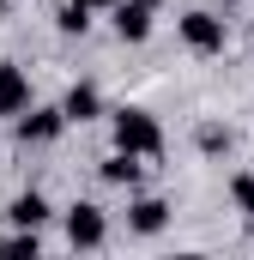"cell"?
Returning <instances> with one entry per match:
<instances>
[{"label":"cell","instance_id":"cell-1","mask_svg":"<svg viewBox=\"0 0 254 260\" xmlns=\"http://www.w3.org/2000/svg\"><path fill=\"white\" fill-rule=\"evenodd\" d=\"M109 127H115V151H133V157H164V127H157V115H151V109L121 103V109L109 115Z\"/></svg>","mask_w":254,"mask_h":260},{"label":"cell","instance_id":"cell-2","mask_svg":"<svg viewBox=\"0 0 254 260\" xmlns=\"http://www.w3.org/2000/svg\"><path fill=\"white\" fill-rule=\"evenodd\" d=\"M176 30H182V43H188L194 55H206V61H212V55H224V43H230L224 18H218V12H206V6L182 12V24H176Z\"/></svg>","mask_w":254,"mask_h":260},{"label":"cell","instance_id":"cell-3","mask_svg":"<svg viewBox=\"0 0 254 260\" xmlns=\"http://www.w3.org/2000/svg\"><path fill=\"white\" fill-rule=\"evenodd\" d=\"M103 236H109V218H103V206H91V200H73V206H67V242H73V248H103Z\"/></svg>","mask_w":254,"mask_h":260},{"label":"cell","instance_id":"cell-4","mask_svg":"<svg viewBox=\"0 0 254 260\" xmlns=\"http://www.w3.org/2000/svg\"><path fill=\"white\" fill-rule=\"evenodd\" d=\"M67 127L61 109H18V145H55Z\"/></svg>","mask_w":254,"mask_h":260},{"label":"cell","instance_id":"cell-5","mask_svg":"<svg viewBox=\"0 0 254 260\" xmlns=\"http://www.w3.org/2000/svg\"><path fill=\"white\" fill-rule=\"evenodd\" d=\"M61 115H67V121H79V127H85V121H97V115H103V91H97L91 79H79V85L61 97Z\"/></svg>","mask_w":254,"mask_h":260},{"label":"cell","instance_id":"cell-6","mask_svg":"<svg viewBox=\"0 0 254 260\" xmlns=\"http://www.w3.org/2000/svg\"><path fill=\"white\" fill-rule=\"evenodd\" d=\"M164 224H170V206H164L157 194H139L133 206H127V230H133V236H157Z\"/></svg>","mask_w":254,"mask_h":260},{"label":"cell","instance_id":"cell-7","mask_svg":"<svg viewBox=\"0 0 254 260\" xmlns=\"http://www.w3.org/2000/svg\"><path fill=\"white\" fill-rule=\"evenodd\" d=\"M109 12H115V37H121V43H145V37H151V6H139V0H115Z\"/></svg>","mask_w":254,"mask_h":260},{"label":"cell","instance_id":"cell-8","mask_svg":"<svg viewBox=\"0 0 254 260\" xmlns=\"http://www.w3.org/2000/svg\"><path fill=\"white\" fill-rule=\"evenodd\" d=\"M18 109H30V79L24 67L0 61V115H18Z\"/></svg>","mask_w":254,"mask_h":260},{"label":"cell","instance_id":"cell-9","mask_svg":"<svg viewBox=\"0 0 254 260\" xmlns=\"http://www.w3.org/2000/svg\"><path fill=\"white\" fill-rule=\"evenodd\" d=\"M97 176H103L109 188H139V182H145V164H139L133 151H109V157L97 164Z\"/></svg>","mask_w":254,"mask_h":260},{"label":"cell","instance_id":"cell-10","mask_svg":"<svg viewBox=\"0 0 254 260\" xmlns=\"http://www.w3.org/2000/svg\"><path fill=\"white\" fill-rule=\"evenodd\" d=\"M6 218H12L18 230H43V224H49V200L37 194V188H24V194L6 206Z\"/></svg>","mask_w":254,"mask_h":260},{"label":"cell","instance_id":"cell-11","mask_svg":"<svg viewBox=\"0 0 254 260\" xmlns=\"http://www.w3.org/2000/svg\"><path fill=\"white\" fill-rule=\"evenodd\" d=\"M194 145H200L206 157H224V151L236 145V133H230V127H218V121H206V127L194 133Z\"/></svg>","mask_w":254,"mask_h":260},{"label":"cell","instance_id":"cell-12","mask_svg":"<svg viewBox=\"0 0 254 260\" xmlns=\"http://www.w3.org/2000/svg\"><path fill=\"white\" fill-rule=\"evenodd\" d=\"M55 24H61L67 37H85V30H91V6H79V0H67L61 12H55Z\"/></svg>","mask_w":254,"mask_h":260},{"label":"cell","instance_id":"cell-13","mask_svg":"<svg viewBox=\"0 0 254 260\" xmlns=\"http://www.w3.org/2000/svg\"><path fill=\"white\" fill-rule=\"evenodd\" d=\"M230 200H236V212H242V218H254V170L230 176Z\"/></svg>","mask_w":254,"mask_h":260},{"label":"cell","instance_id":"cell-14","mask_svg":"<svg viewBox=\"0 0 254 260\" xmlns=\"http://www.w3.org/2000/svg\"><path fill=\"white\" fill-rule=\"evenodd\" d=\"M37 248H43V242H37V230H18V236H6V248H0V254H30V260H37Z\"/></svg>","mask_w":254,"mask_h":260},{"label":"cell","instance_id":"cell-15","mask_svg":"<svg viewBox=\"0 0 254 260\" xmlns=\"http://www.w3.org/2000/svg\"><path fill=\"white\" fill-rule=\"evenodd\" d=\"M79 6H91V12H97V6H115V0H79Z\"/></svg>","mask_w":254,"mask_h":260},{"label":"cell","instance_id":"cell-16","mask_svg":"<svg viewBox=\"0 0 254 260\" xmlns=\"http://www.w3.org/2000/svg\"><path fill=\"white\" fill-rule=\"evenodd\" d=\"M139 6H151V12H157V6H164V0H139Z\"/></svg>","mask_w":254,"mask_h":260},{"label":"cell","instance_id":"cell-17","mask_svg":"<svg viewBox=\"0 0 254 260\" xmlns=\"http://www.w3.org/2000/svg\"><path fill=\"white\" fill-rule=\"evenodd\" d=\"M0 248H6V236H0Z\"/></svg>","mask_w":254,"mask_h":260},{"label":"cell","instance_id":"cell-18","mask_svg":"<svg viewBox=\"0 0 254 260\" xmlns=\"http://www.w3.org/2000/svg\"><path fill=\"white\" fill-rule=\"evenodd\" d=\"M0 12H6V0H0Z\"/></svg>","mask_w":254,"mask_h":260}]
</instances>
